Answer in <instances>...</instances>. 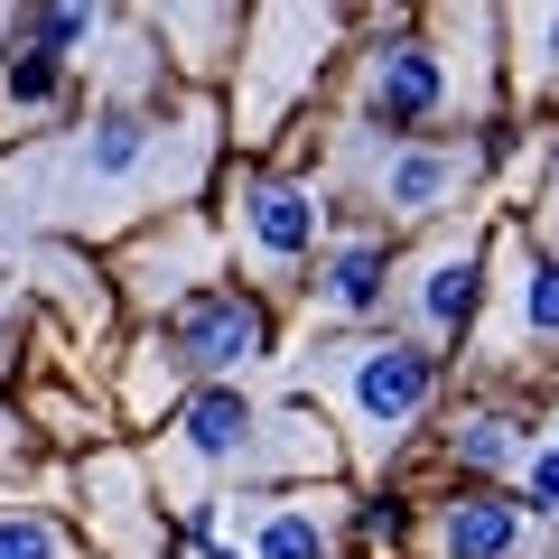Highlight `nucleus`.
Masks as SVG:
<instances>
[{
  "mask_svg": "<svg viewBox=\"0 0 559 559\" xmlns=\"http://www.w3.org/2000/svg\"><path fill=\"white\" fill-rule=\"evenodd\" d=\"M205 159H215V112H131V103H103L84 131L28 150L20 168H0V205L20 197V224H121L131 205H168L205 187Z\"/></svg>",
  "mask_w": 559,
  "mask_h": 559,
  "instance_id": "obj_1",
  "label": "nucleus"
},
{
  "mask_svg": "<svg viewBox=\"0 0 559 559\" xmlns=\"http://www.w3.org/2000/svg\"><path fill=\"white\" fill-rule=\"evenodd\" d=\"M308 382H318V392L336 401V419L355 429V457L382 466L419 419H429V401H439V355L411 345V336H345V345H318Z\"/></svg>",
  "mask_w": 559,
  "mask_h": 559,
  "instance_id": "obj_2",
  "label": "nucleus"
},
{
  "mask_svg": "<svg viewBox=\"0 0 559 559\" xmlns=\"http://www.w3.org/2000/svg\"><path fill=\"white\" fill-rule=\"evenodd\" d=\"M495 57H457V47H429L411 28H392L382 47H364L355 66V131L364 140H419L429 121L466 112V103H495Z\"/></svg>",
  "mask_w": 559,
  "mask_h": 559,
  "instance_id": "obj_3",
  "label": "nucleus"
},
{
  "mask_svg": "<svg viewBox=\"0 0 559 559\" xmlns=\"http://www.w3.org/2000/svg\"><path fill=\"white\" fill-rule=\"evenodd\" d=\"M336 457V439H326L318 419L299 411H261V401H242L234 382H215V392H197L178 419H168V466L178 476H271V466H326Z\"/></svg>",
  "mask_w": 559,
  "mask_h": 559,
  "instance_id": "obj_4",
  "label": "nucleus"
},
{
  "mask_svg": "<svg viewBox=\"0 0 559 559\" xmlns=\"http://www.w3.org/2000/svg\"><path fill=\"white\" fill-rule=\"evenodd\" d=\"M476 168H485L476 140H429L419 131V140H373V159L355 178H364V205H382L392 224H439L476 197Z\"/></svg>",
  "mask_w": 559,
  "mask_h": 559,
  "instance_id": "obj_5",
  "label": "nucleus"
},
{
  "mask_svg": "<svg viewBox=\"0 0 559 559\" xmlns=\"http://www.w3.org/2000/svg\"><path fill=\"white\" fill-rule=\"evenodd\" d=\"M345 38V10H252V57H242V140H261V121L318 84L326 47Z\"/></svg>",
  "mask_w": 559,
  "mask_h": 559,
  "instance_id": "obj_6",
  "label": "nucleus"
},
{
  "mask_svg": "<svg viewBox=\"0 0 559 559\" xmlns=\"http://www.w3.org/2000/svg\"><path fill=\"white\" fill-rule=\"evenodd\" d=\"M224 234H234V252L252 261L261 280H289V271H308V261L326 252V205H318V187H299V178H271V168H242L234 178V197H224Z\"/></svg>",
  "mask_w": 559,
  "mask_h": 559,
  "instance_id": "obj_7",
  "label": "nucleus"
},
{
  "mask_svg": "<svg viewBox=\"0 0 559 559\" xmlns=\"http://www.w3.org/2000/svg\"><path fill=\"white\" fill-rule=\"evenodd\" d=\"M485 271H495V242H485V234H439L411 271H401V308H411V326L429 345H457L466 326H476V308H485Z\"/></svg>",
  "mask_w": 559,
  "mask_h": 559,
  "instance_id": "obj_8",
  "label": "nucleus"
},
{
  "mask_svg": "<svg viewBox=\"0 0 559 559\" xmlns=\"http://www.w3.org/2000/svg\"><path fill=\"white\" fill-rule=\"evenodd\" d=\"M168 355L197 373H252L271 355V308L252 289H205V299L168 308Z\"/></svg>",
  "mask_w": 559,
  "mask_h": 559,
  "instance_id": "obj_9",
  "label": "nucleus"
},
{
  "mask_svg": "<svg viewBox=\"0 0 559 559\" xmlns=\"http://www.w3.org/2000/svg\"><path fill=\"white\" fill-rule=\"evenodd\" d=\"M121 280H131V299L150 308H187L215 289V234H205L197 215H168L159 234H140L131 261H121Z\"/></svg>",
  "mask_w": 559,
  "mask_h": 559,
  "instance_id": "obj_10",
  "label": "nucleus"
},
{
  "mask_svg": "<svg viewBox=\"0 0 559 559\" xmlns=\"http://www.w3.org/2000/svg\"><path fill=\"white\" fill-rule=\"evenodd\" d=\"M392 289H401V252H392L382 234L326 242L318 271H308V308H318V318H336V326H355V318H373V308H392Z\"/></svg>",
  "mask_w": 559,
  "mask_h": 559,
  "instance_id": "obj_11",
  "label": "nucleus"
},
{
  "mask_svg": "<svg viewBox=\"0 0 559 559\" xmlns=\"http://www.w3.org/2000/svg\"><path fill=\"white\" fill-rule=\"evenodd\" d=\"M242 559H326L336 550V495L299 485V495H242L234 513Z\"/></svg>",
  "mask_w": 559,
  "mask_h": 559,
  "instance_id": "obj_12",
  "label": "nucleus"
},
{
  "mask_svg": "<svg viewBox=\"0 0 559 559\" xmlns=\"http://www.w3.org/2000/svg\"><path fill=\"white\" fill-rule=\"evenodd\" d=\"M495 271H503V308H513V355H522V345L550 355V345H559V252L532 242V234H503L495 242Z\"/></svg>",
  "mask_w": 559,
  "mask_h": 559,
  "instance_id": "obj_13",
  "label": "nucleus"
},
{
  "mask_svg": "<svg viewBox=\"0 0 559 559\" xmlns=\"http://www.w3.org/2000/svg\"><path fill=\"white\" fill-rule=\"evenodd\" d=\"M429 559H522V503L513 495H448L429 522Z\"/></svg>",
  "mask_w": 559,
  "mask_h": 559,
  "instance_id": "obj_14",
  "label": "nucleus"
},
{
  "mask_svg": "<svg viewBox=\"0 0 559 559\" xmlns=\"http://www.w3.org/2000/svg\"><path fill=\"white\" fill-rule=\"evenodd\" d=\"M57 103H66V66L47 57V47L10 38V57H0V131H10V121H47Z\"/></svg>",
  "mask_w": 559,
  "mask_h": 559,
  "instance_id": "obj_15",
  "label": "nucleus"
},
{
  "mask_svg": "<svg viewBox=\"0 0 559 559\" xmlns=\"http://www.w3.org/2000/svg\"><path fill=\"white\" fill-rule=\"evenodd\" d=\"M150 28H159L168 47H187V75H215V66H224L215 47H234V57H242V38H252L242 10H159Z\"/></svg>",
  "mask_w": 559,
  "mask_h": 559,
  "instance_id": "obj_16",
  "label": "nucleus"
},
{
  "mask_svg": "<svg viewBox=\"0 0 559 559\" xmlns=\"http://www.w3.org/2000/svg\"><path fill=\"white\" fill-rule=\"evenodd\" d=\"M513 84L522 94H540V84H559V10H513Z\"/></svg>",
  "mask_w": 559,
  "mask_h": 559,
  "instance_id": "obj_17",
  "label": "nucleus"
},
{
  "mask_svg": "<svg viewBox=\"0 0 559 559\" xmlns=\"http://www.w3.org/2000/svg\"><path fill=\"white\" fill-rule=\"evenodd\" d=\"M103 28H112V20H103V10H84V0H47V10H28V20H20V38H28V47H47V57L66 66L75 47H94Z\"/></svg>",
  "mask_w": 559,
  "mask_h": 559,
  "instance_id": "obj_18",
  "label": "nucleus"
},
{
  "mask_svg": "<svg viewBox=\"0 0 559 559\" xmlns=\"http://www.w3.org/2000/svg\"><path fill=\"white\" fill-rule=\"evenodd\" d=\"M457 457L476 466V476L513 466V457H522V448H513V419H503V411H466V419H457Z\"/></svg>",
  "mask_w": 559,
  "mask_h": 559,
  "instance_id": "obj_19",
  "label": "nucleus"
},
{
  "mask_svg": "<svg viewBox=\"0 0 559 559\" xmlns=\"http://www.w3.org/2000/svg\"><path fill=\"white\" fill-rule=\"evenodd\" d=\"M0 559H66V532L47 513H0Z\"/></svg>",
  "mask_w": 559,
  "mask_h": 559,
  "instance_id": "obj_20",
  "label": "nucleus"
},
{
  "mask_svg": "<svg viewBox=\"0 0 559 559\" xmlns=\"http://www.w3.org/2000/svg\"><path fill=\"white\" fill-rule=\"evenodd\" d=\"M522 513H540V522H559V457L540 448L532 466H522Z\"/></svg>",
  "mask_w": 559,
  "mask_h": 559,
  "instance_id": "obj_21",
  "label": "nucleus"
},
{
  "mask_svg": "<svg viewBox=\"0 0 559 559\" xmlns=\"http://www.w3.org/2000/svg\"><path fill=\"white\" fill-rule=\"evenodd\" d=\"M0 318H10V280H0Z\"/></svg>",
  "mask_w": 559,
  "mask_h": 559,
  "instance_id": "obj_22",
  "label": "nucleus"
},
{
  "mask_svg": "<svg viewBox=\"0 0 559 559\" xmlns=\"http://www.w3.org/2000/svg\"><path fill=\"white\" fill-rule=\"evenodd\" d=\"M550 457H559V419H550Z\"/></svg>",
  "mask_w": 559,
  "mask_h": 559,
  "instance_id": "obj_23",
  "label": "nucleus"
},
{
  "mask_svg": "<svg viewBox=\"0 0 559 559\" xmlns=\"http://www.w3.org/2000/svg\"><path fill=\"white\" fill-rule=\"evenodd\" d=\"M550 187H559V150H550Z\"/></svg>",
  "mask_w": 559,
  "mask_h": 559,
  "instance_id": "obj_24",
  "label": "nucleus"
},
{
  "mask_svg": "<svg viewBox=\"0 0 559 559\" xmlns=\"http://www.w3.org/2000/svg\"><path fill=\"white\" fill-rule=\"evenodd\" d=\"M215 559H242V550H215Z\"/></svg>",
  "mask_w": 559,
  "mask_h": 559,
  "instance_id": "obj_25",
  "label": "nucleus"
}]
</instances>
